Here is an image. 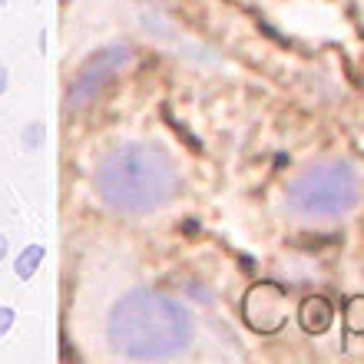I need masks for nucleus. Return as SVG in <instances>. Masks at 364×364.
Wrapping results in <instances>:
<instances>
[{"instance_id":"obj_11","label":"nucleus","mask_w":364,"mask_h":364,"mask_svg":"<svg viewBox=\"0 0 364 364\" xmlns=\"http://www.w3.org/2000/svg\"><path fill=\"white\" fill-rule=\"evenodd\" d=\"M4 4H7V0H0V7H4Z\"/></svg>"},{"instance_id":"obj_7","label":"nucleus","mask_w":364,"mask_h":364,"mask_svg":"<svg viewBox=\"0 0 364 364\" xmlns=\"http://www.w3.org/2000/svg\"><path fill=\"white\" fill-rule=\"evenodd\" d=\"M40 139H43V123H30L23 129V149H37Z\"/></svg>"},{"instance_id":"obj_10","label":"nucleus","mask_w":364,"mask_h":364,"mask_svg":"<svg viewBox=\"0 0 364 364\" xmlns=\"http://www.w3.org/2000/svg\"><path fill=\"white\" fill-rule=\"evenodd\" d=\"M7 259V235H0V262Z\"/></svg>"},{"instance_id":"obj_6","label":"nucleus","mask_w":364,"mask_h":364,"mask_svg":"<svg viewBox=\"0 0 364 364\" xmlns=\"http://www.w3.org/2000/svg\"><path fill=\"white\" fill-rule=\"evenodd\" d=\"M43 255H47V252H43V245H37V242H33V245H27V249L17 255V262H14V272H17V278H23V282H27V278L40 269Z\"/></svg>"},{"instance_id":"obj_3","label":"nucleus","mask_w":364,"mask_h":364,"mask_svg":"<svg viewBox=\"0 0 364 364\" xmlns=\"http://www.w3.org/2000/svg\"><path fill=\"white\" fill-rule=\"evenodd\" d=\"M358 202V176L345 163H318L291 179L288 186V205L298 215L315 219H335L345 215Z\"/></svg>"},{"instance_id":"obj_8","label":"nucleus","mask_w":364,"mask_h":364,"mask_svg":"<svg viewBox=\"0 0 364 364\" xmlns=\"http://www.w3.org/2000/svg\"><path fill=\"white\" fill-rule=\"evenodd\" d=\"M10 325H14V308L7 305H0V338L10 331Z\"/></svg>"},{"instance_id":"obj_5","label":"nucleus","mask_w":364,"mask_h":364,"mask_svg":"<svg viewBox=\"0 0 364 364\" xmlns=\"http://www.w3.org/2000/svg\"><path fill=\"white\" fill-rule=\"evenodd\" d=\"M328 321H331V311H328V305L321 298L305 301V308H301V325H305L308 331H325Z\"/></svg>"},{"instance_id":"obj_4","label":"nucleus","mask_w":364,"mask_h":364,"mask_svg":"<svg viewBox=\"0 0 364 364\" xmlns=\"http://www.w3.org/2000/svg\"><path fill=\"white\" fill-rule=\"evenodd\" d=\"M126 60H129V50H126L123 43H113V47H103L100 53H93V57L80 67L77 80H73V87H70V93H67L70 106H87L90 100H96L100 90L116 77V70L123 67Z\"/></svg>"},{"instance_id":"obj_2","label":"nucleus","mask_w":364,"mask_h":364,"mask_svg":"<svg viewBox=\"0 0 364 364\" xmlns=\"http://www.w3.org/2000/svg\"><path fill=\"white\" fill-rule=\"evenodd\" d=\"M179 189L173 159L146 143L119 146L96 169V192L106 205L129 215L163 209Z\"/></svg>"},{"instance_id":"obj_9","label":"nucleus","mask_w":364,"mask_h":364,"mask_svg":"<svg viewBox=\"0 0 364 364\" xmlns=\"http://www.w3.org/2000/svg\"><path fill=\"white\" fill-rule=\"evenodd\" d=\"M4 93H7V70L0 67V96H4Z\"/></svg>"},{"instance_id":"obj_1","label":"nucleus","mask_w":364,"mask_h":364,"mask_svg":"<svg viewBox=\"0 0 364 364\" xmlns=\"http://www.w3.org/2000/svg\"><path fill=\"white\" fill-rule=\"evenodd\" d=\"M109 341L119 355L156 361L186 351L192 341L189 311L153 288H136L109 311Z\"/></svg>"}]
</instances>
